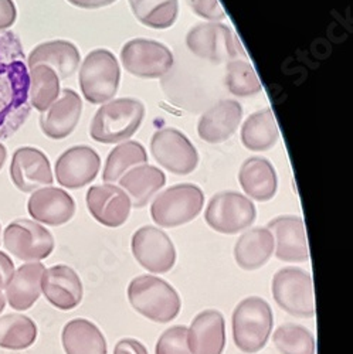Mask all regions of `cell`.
Returning <instances> with one entry per match:
<instances>
[{
    "label": "cell",
    "instance_id": "44dd1931",
    "mask_svg": "<svg viewBox=\"0 0 353 354\" xmlns=\"http://www.w3.org/2000/svg\"><path fill=\"white\" fill-rule=\"evenodd\" d=\"M82 112L80 95L66 88L58 100L40 116L42 132L54 140L70 136L77 128Z\"/></svg>",
    "mask_w": 353,
    "mask_h": 354
},
{
    "label": "cell",
    "instance_id": "d4e9b609",
    "mask_svg": "<svg viewBox=\"0 0 353 354\" xmlns=\"http://www.w3.org/2000/svg\"><path fill=\"white\" fill-rule=\"evenodd\" d=\"M274 255L273 234L266 227L246 231L234 245V259L244 271H255Z\"/></svg>",
    "mask_w": 353,
    "mask_h": 354
},
{
    "label": "cell",
    "instance_id": "4316f807",
    "mask_svg": "<svg viewBox=\"0 0 353 354\" xmlns=\"http://www.w3.org/2000/svg\"><path fill=\"white\" fill-rule=\"evenodd\" d=\"M239 182L248 198L255 201H269L277 193V171L264 158L247 159L240 167Z\"/></svg>",
    "mask_w": 353,
    "mask_h": 354
},
{
    "label": "cell",
    "instance_id": "e0dca14e",
    "mask_svg": "<svg viewBox=\"0 0 353 354\" xmlns=\"http://www.w3.org/2000/svg\"><path fill=\"white\" fill-rule=\"evenodd\" d=\"M27 212L40 224L58 227L74 217L75 201L66 190L47 186L32 193L27 201Z\"/></svg>",
    "mask_w": 353,
    "mask_h": 354
},
{
    "label": "cell",
    "instance_id": "8fae6325",
    "mask_svg": "<svg viewBox=\"0 0 353 354\" xmlns=\"http://www.w3.org/2000/svg\"><path fill=\"white\" fill-rule=\"evenodd\" d=\"M131 250L136 262L151 274H166L176 263L174 244L163 230L154 225H145L135 231Z\"/></svg>",
    "mask_w": 353,
    "mask_h": 354
},
{
    "label": "cell",
    "instance_id": "f1b7e54d",
    "mask_svg": "<svg viewBox=\"0 0 353 354\" xmlns=\"http://www.w3.org/2000/svg\"><path fill=\"white\" fill-rule=\"evenodd\" d=\"M280 138L275 116L270 108L254 112L242 128V142L248 151L266 152Z\"/></svg>",
    "mask_w": 353,
    "mask_h": 354
},
{
    "label": "cell",
    "instance_id": "ac0fdd59",
    "mask_svg": "<svg viewBox=\"0 0 353 354\" xmlns=\"http://www.w3.org/2000/svg\"><path fill=\"white\" fill-rule=\"evenodd\" d=\"M274 239V255L284 262H307L309 248L305 224L301 217L281 216L269 223Z\"/></svg>",
    "mask_w": 353,
    "mask_h": 354
},
{
    "label": "cell",
    "instance_id": "5b68a950",
    "mask_svg": "<svg viewBox=\"0 0 353 354\" xmlns=\"http://www.w3.org/2000/svg\"><path fill=\"white\" fill-rule=\"evenodd\" d=\"M120 81L121 68L111 51L97 48L85 57L80 70V86L88 102L100 105L112 101Z\"/></svg>",
    "mask_w": 353,
    "mask_h": 354
},
{
    "label": "cell",
    "instance_id": "f546056e",
    "mask_svg": "<svg viewBox=\"0 0 353 354\" xmlns=\"http://www.w3.org/2000/svg\"><path fill=\"white\" fill-rule=\"evenodd\" d=\"M28 102L39 112H46L62 94L60 78L47 66L28 68Z\"/></svg>",
    "mask_w": 353,
    "mask_h": 354
},
{
    "label": "cell",
    "instance_id": "1f68e13d",
    "mask_svg": "<svg viewBox=\"0 0 353 354\" xmlns=\"http://www.w3.org/2000/svg\"><path fill=\"white\" fill-rule=\"evenodd\" d=\"M146 162H148V153H146L145 147L139 142H123L108 155L102 173V179L105 183L114 185L120 180L128 170H131L135 166L145 165Z\"/></svg>",
    "mask_w": 353,
    "mask_h": 354
},
{
    "label": "cell",
    "instance_id": "2e32d148",
    "mask_svg": "<svg viewBox=\"0 0 353 354\" xmlns=\"http://www.w3.org/2000/svg\"><path fill=\"white\" fill-rule=\"evenodd\" d=\"M87 209L100 224L116 228L127 223L132 204L127 193L115 185L93 186L87 192Z\"/></svg>",
    "mask_w": 353,
    "mask_h": 354
},
{
    "label": "cell",
    "instance_id": "ab89813d",
    "mask_svg": "<svg viewBox=\"0 0 353 354\" xmlns=\"http://www.w3.org/2000/svg\"><path fill=\"white\" fill-rule=\"evenodd\" d=\"M15 262L12 258L0 251V289H5L15 274Z\"/></svg>",
    "mask_w": 353,
    "mask_h": 354
},
{
    "label": "cell",
    "instance_id": "7c38bea8",
    "mask_svg": "<svg viewBox=\"0 0 353 354\" xmlns=\"http://www.w3.org/2000/svg\"><path fill=\"white\" fill-rule=\"evenodd\" d=\"M151 152L162 167L178 176L192 173L199 163L194 145L185 133L174 128H163L154 133Z\"/></svg>",
    "mask_w": 353,
    "mask_h": 354
},
{
    "label": "cell",
    "instance_id": "4fadbf2b",
    "mask_svg": "<svg viewBox=\"0 0 353 354\" xmlns=\"http://www.w3.org/2000/svg\"><path fill=\"white\" fill-rule=\"evenodd\" d=\"M124 68L139 78H161L173 66V54L162 43L148 39L128 41L121 50Z\"/></svg>",
    "mask_w": 353,
    "mask_h": 354
},
{
    "label": "cell",
    "instance_id": "836d02e7",
    "mask_svg": "<svg viewBox=\"0 0 353 354\" xmlns=\"http://www.w3.org/2000/svg\"><path fill=\"white\" fill-rule=\"evenodd\" d=\"M273 342L281 354H315L316 343L312 332L297 323H285L277 328Z\"/></svg>",
    "mask_w": 353,
    "mask_h": 354
},
{
    "label": "cell",
    "instance_id": "ba28073f",
    "mask_svg": "<svg viewBox=\"0 0 353 354\" xmlns=\"http://www.w3.org/2000/svg\"><path fill=\"white\" fill-rule=\"evenodd\" d=\"M188 48L203 60L216 64L246 57L239 37L221 23H201L194 26L186 37Z\"/></svg>",
    "mask_w": 353,
    "mask_h": 354
},
{
    "label": "cell",
    "instance_id": "cb8c5ba5",
    "mask_svg": "<svg viewBox=\"0 0 353 354\" xmlns=\"http://www.w3.org/2000/svg\"><path fill=\"white\" fill-rule=\"evenodd\" d=\"M44 271L46 268L42 262H27L15 271L10 282L5 288V298L12 309L24 312L39 301Z\"/></svg>",
    "mask_w": 353,
    "mask_h": 354
},
{
    "label": "cell",
    "instance_id": "d6a6232c",
    "mask_svg": "<svg viewBox=\"0 0 353 354\" xmlns=\"http://www.w3.org/2000/svg\"><path fill=\"white\" fill-rule=\"evenodd\" d=\"M129 6L143 26L155 30L172 27L179 13V0H129Z\"/></svg>",
    "mask_w": 353,
    "mask_h": 354
},
{
    "label": "cell",
    "instance_id": "ee69618b",
    "mask_svg": "<svg viewBox=\"0 0 353 354\" xmlns=\"http://www.w3.org/2000/svg\"><path fill=\"white\" fill-rule=\"evenodd\" d=\"M0 230H2V227H0Z\"/></svg>",
    "mask_w": 353,
    "mask_h": 354
},
{
    "label": "cell",
    "instance_id": "7a4b0ae2",
    "mask_svg": "<svg viewBox=\"0 0 353 354\" xmlns=\"http://www.w3.org/2000/svg\"><path fill=\"white\" fill-rule=\"evenodd\" d=\"M128 301L131 306L156 323H169L178 317L182 299L169 282L155 275H139L128 285Z\"/></svg>",
    "mask_w": 353,
    "mask_h": 354
},
{
    "label": "cell",
    "instance_id": "e575fe53",
    "mask_svg": "<svg viewBox=\"0 0 353 354\" xmlns=\"http://www.w3.org/2000/svg\"><path fill=\"white\" fill-rule=\"evenodd\" d=\"M226 85L235 97H253L261 93V82L253 67L244 60H231L227 63Z\"/></svg>",
    "mask_w": 353,
    "mask_h": 354
},
{
    "label": "cell",
    "instance_id": "d6986e66",
    "mask_svg": "<svg viewBox=\"0 0 353 354\" xmlns=\"http://www.w3.org/2000/svg\"><path fill=\"white\" fill-rule=\"evenodd\" d=\"M42 293L57 309L73 310L84 297V288L78 274L67 265H54L42 277Z\"/></svg>",
    "mask_w": 353,
    "mask_h": 354
},
{
    "label": "cell",
    "instance_id": "6da1fadb",
    "mask_svg": "<svg viewBox=\"0 0 353 354\" xmlns=\"http://www.w3.org/2000/svg\"><path fill=\"white\" fill-rule=\"evenodd\" d=\"M28 84L20 39L10 30L0 32V139L13 136L30 115Z\"/></svg>",
    "mask_w": 353,
    "mask_h": 354
},
{
    "label": "cell",
    "instance_id": "b9f144b4",
    "mask_svg": "<svg viewBox=\"0 0 353 354\" xmlns=\"http://www.w3.org/2000/svg\"><path fill=\"white\" fill-rule=\"evenodd\" d=\"M8 159V151L3 143H0V170L5 166V162Z\"/></svg>",
    "mask_w": 353,
    "mask_h": 354
},
{
    "label": "cell",
    "instance_id": "ffe728a7",
    "mask_svg": "<svg viewBox=\"0 0 353 354\" xmlns=\"http://www.w3.org/2000/svg\"><path fill=\"white\" fill-rule=\"evenodd\" d=\"M190 354H223L226 347V322L221 312H200L188 328Z\"/></svg>",
    "mask_w": 353,
    "mask_h": 354
},
{
    "label": "cell",
    "instance_id": "7bdbcfd3",
    "mask_svg": "<svg viewBox=\"0 0 353 354\" xmlns=\"http://www.w3.org/2000/svg\"><path fill=\"white\" fill-rule=\"evenodd\" d=\"M5 306H6V298H5V295H3L2 289H0V313L3 312Z\"/></svg>",
    "mask_w": 353,
    "mask_h": 354
},
{
    "label": "cell",
    "instance_id": "9a60e30c",
    "mask_svg": "<svg viewBox=\"0 0 353 354\" xmlns=\"http://www.w3.org/2000/svg\"><path fill=\"white\" fill-rule=\"evenodd\" d=\"M100 155L90 146H73L55 162L57 183L71 190L82 189L96 180L100 173Z\"/></svg>",
    "mask_w": 353,
    "mask_h": 354
},
{
    "label": "cell",
    "instance_id": "277c9868",
    "mask_svg": "<svg viewBox=\"0 0 353 354\" xmlns=\"http://www.w3.org/2000/svg\"><path fill=\"white\" fill-rule=\"evenodd\" d=\"M145 116V106L135 98H120L104 104L91 122L90 135L96 142L120 143L139 129Z\"/></svg>",
    "mask_w": 353,
    "mask_h": 354
},
{
    "label": "cell",
    "instance_id": "8992f818",
    "mask_svg": "<svg viewBox=\"0 0 353 354\" xmlns=\"http://www.w3.org/2000/svg\"><path fill=\"white\" fill-rule=\"evenodd\" d=\"M204 194L190 183L176 185L155 197L151 205L152 220L163 228L181 227L193 221L203 210Z\"/></svg>",
    "mask_w": 353,
    "mask_h": 354
},
{
    "label": "cell",
    "instance_id": "5bb4252c",
    "mask_svg": "<svg viewBox=\"0 0 353 354\" xmlns=\"http://www.w3.org/2000/svg\"><path fill=\"white\" fill-rule=\"evenodd\" d=\"M9 171L13 185L23 193H33L54 182L48 158L32 146H23L15 151Z\"/></svg>",
    "mask_w": 353,
    "mask_h": 354
},
{
    "label": "cell",
    "instance_id": "4dcf8cb0",
    "mask_svg": "<svg viewBox=\"0 0 353 354\" xmlns=\"http://www.w3.org/2000/svg\"><path fill=\"white\" fill-rule=\"evenodd\" d=\"M37 339V324L21 313L0 317V347L5 350H26Z\"/></svg>",
    "mask_w": 353,
    "mask_h": 354
},
{
    "label": "cell",
    "instance_id": "74e56055",
    "mask_svg": "<svg viewBox=\"0 0 353 354\" xmlns=\"http://www.w3.org/2000/svg\"><path fill=\"white\" fill-rule=\"evenodd\" d=\"M17 19V9L13 0H0V32L9 30Z\"/></svg>",
    "mask_w": 353,
    "mask_h": 354
},
{
    "label": "cell",
    "instance_id": "484cf974",
    "mask_svg": "<svg viewBox=\"0 0 353 354\" xmlns=\"http://www.w3.org/2000/svg\"><path fill=\"white\" fill-rule=\"evenodd\" d=\"M118 182L129 197L132 207L142 209L165 186L166 176L156 166L145 163L128 170Z\"/></svg>",
    "mask_w": 353,
    "mask_h": 354
},
{
    "label": "cell",
    "instance_id": "d590c367",
    "mask_svg": "<svg viewBox=\"0 0 353 354\" xmlns=\"http://www.w3.org/2000/svg\"><path fill=\"white\" fill-rule=\"evenodd\" d=\"M155 354H190L188 344V328L172 326L158 339Z\"/></svg>",
    "mask_w": 353,
    "mask_h": 354
},
{
    "label": "cell",
    "instance_id": "60d3db41",
    "mask_svg": "<svg viewBox=\"0 0 353 354\" xmlns=\"http://www.w3.org/2000/svg\"><path fill=\"white\" fill-rule=\"evenodd\" d=\"M67 2L81 9H100L115 3L116 0H67Z\"/></svg>",
    "mask_w": 353,
    "mask_h": 354
},
{
    "label": "cell",
    "instance_id": "3957f363",
    "mask_svg": "<svg viewBox=\"0 0 353 354\" xmlns=\"http://www.w3.org/2000/svg\"><path fill=\"white\" fill-rule=\"evenodd\" d=\"M274 326L273 309L267 301L248 297L234 308L231 316L233 340L246 354L258 353L266 347Z\"/></svg>",
    "mask_w": 353,
    "mask_h": 354
},
{
    "label": "cell",
    "instance_id": "9c48e42d",
    "mask_svg": "<svg viewBox=\"0 0 353 354\" xmlns=\"http://www.w3.org/2000/svg\"><path fill=\"white\" fill-rule=\"evenodd\" d=\"M255 217L254 203L237 192L217 193L209 201L204 213V220L212 230L227 235L247 230Z\"/></svg>",
    "mask_w": 353,
    "mask_h": 354
},
{
    "label": "cell",
    "instance_id": "f35d334b",
    "mask_svg": "<svg viewBox=\"0 0 353 354\" xmlns=\"http://www.w3.org/2000/svg\"><path fill=\"white\" fill-rule=\"evenodd\" d=\"M114 354H148V350L139 340L127 337L115 344Z\"/></svg>",
    "mask_w": 353,
    "mask_h": 354
},
{
    "label": "cell",
    "instance_id": "52a82bcc",
    "mask_svg": "<svg viewBox=\"0 0 353 354\" xmlns=\"http://www.w3.org/2000/svg\"><path fill=\"white\" fill-rule=\"evenodd\" d=\"M273 297L277 305L296 317L315 316L312 277L297 267H285L273 278Z\"/></svg>",
    "mask_w": 353,
    "mask_h": 354
},
{
    "label": "cell",
    "instance_id": "8d00e7d4",
    "mask_svg": "<svg viewBox=\"0 0 353 354\" xmlns=\"http://www.w3.org/2000/svg\"><path fill=\"white\" fill-rule=\"evenodd\" d=\"M189 8L199 16L210 21H220L226 19V13L219 0H188Z\"/></svg>",
    "mask_w": 353,
    "mask_h": 354
},
{
    "label": "cell",
    "instance_id": "30bf717a",
    "mask_svg": "<svg viewBox=\"0 0 353 354\" xmlns=\"http://www.w3.org/2000/svg\"><path fill=\"white\" fill-rule=\"evenodd\" d=\"M5 248L24 262H40L51 255L55 247L53 234L35 220H16L3 232Z\"/></svg>",
    "mask_w": 353,
    "mask_h": 354
},
{
    "label": "cell",
    "instance_id": "83f0119b",
    "mask_svg": "<svg viewBox=\"0 0 353 354\" xmlns=\"http://www.w3.org/2000/svg\"><path fill=\"white\" fill-rule=\"evenodd\" d=\"M66 354H107L105 336L96 323L82 317L70 320L62 332Z\"/></svg>",
    "mask_w": 353,
    "mask_h": 354
},
{
    "label": "cell",
    "instance_id": "7402d4cb",
    "mask_svg": "<svg viewBox=\"0 0 353 354\" xmlns=\"http://www.w3.org/2000/svg\"><path fill=\"white\" fill-rule=\"evenodd\" d=\"M242 118L243 108L237 101H220L200 116L197 133L208 143H223L237 131Z\"/></svg>",
    "mask_w": 353,
    "mask_h": 354
},
{
    "label": "cell",
    "instance_id": "603a6c76",
    "mask_svg": "<svg viewBox=\"0 0 353 354\" xmlns=\"http://www.w3.org/2000/svg\"><path fill=\"white\" fill-rule=\"evenodd\" d=\"M81 63L78 48L66 40L46 41L33 48L27 57V67L47 66L55 71L60 80H67L75 74Z\"/></svg>",
    "mask_w": 353,
    "mask_h": 354
}]
</instances>
